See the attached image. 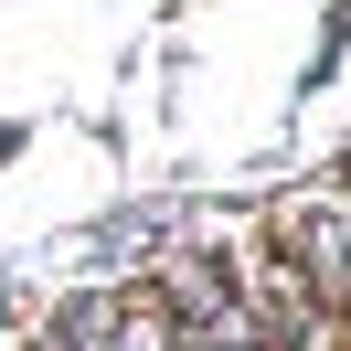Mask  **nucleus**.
Returning a JSON list of instances; mask_svg holds the SVG:
<instances>
[{"label":"nucleus","instance_id":"nucleus-1","mask_svg":"<svg viewBox=\"0 0 351 351\" xmlns=\"http://www.w3.org/2000/svg\"><path fill=\"white\" fill-rule=\"evenodd\" d=\"M43 341L53 351H181V319L160 298H128V287H75Z\"/></svg>","mask_w":351,"mask_h":351},{"label":"nucleus","instance_id":"nucleus-2","mask_svg":"<svg viewBox=\"0 0 351 351\" xmlns=\"http://www.w3.org/2000/svg\"><path fill=\"white\" fill-rule=\"evenodd\" d=\"M287 266H298V287L330 308V319H351V202H287Z\"/></svg>","mask_w":351,"mask_h":351},{"label":"nucleus","instance_id":"nucleus-3","mask_svg":"<svg viewBox=\"0 0 351 351\" xmlns=\"http://www.w3.org/2000/svg\"><path fill=\"white\" fill-rule=\"evenodd\" d=\"M245 319H256V351H330V308L298 287V266H256Z\"/></svg>","mask_w":351,"mask_h":351},{"label":"nucleus","instance_id":"nucleus-4","mask_svg":"<svg viewBox=\"0 0 351 351\" xmlns=\"http://www.w3.org/2000/svg\"><path fill=\"white\" fill-rule=\"evenodd\" d=\"M181 351H234V341H181Z\"/></svg>","mask_w":351,"mask_h":351}]
</instances>
